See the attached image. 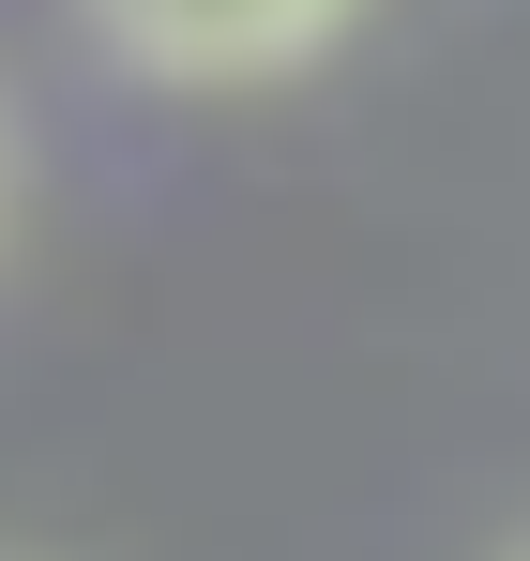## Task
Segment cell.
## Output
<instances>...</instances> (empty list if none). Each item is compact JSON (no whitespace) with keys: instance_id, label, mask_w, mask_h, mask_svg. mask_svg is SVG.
<instances>
[{"instance_id":"3","label":"cell","mask_w":530,"mask_h":561,"mask_svg":"<svg viewBox=\"0 0 530 561\" xmlns=\"http://www.w3.org/2000/svg\"><path fill=\"white\" fill-rule=\"evenodd\" d=\"M0 561H31V547H0Z\"/></svg>"},{"instance_id":"1","label":"cell","mask_w":530,"mask_h":561,"mask_svg":"<svg viewBox=\"0 0 530 561\" xmlns=\"http://www.w3.org/2000/svg\"><path fill=\"white\" fill-rule=\"evenodd\" d=\"M379 0H77V31L152 77V92H273L303 61H334Z\"/></svg>"},{"instance_id":"4","label":"cell","mask_w":530,"mask_h":561,"mask_svg":"<svg viewBox=\"0 0 530 561\" xmlns=\"http://www.w3.org/2000/svg\"><path fill=\"white\" fill-rule=\"evenodd\" d=\"M500 561H530V547H500Z\"/></svg>"},{"instance_id":"2","label":"cell","mask_w":530,"mask_h":561,"mask_svg":"<svg viewBox=\"0 0 530 561\" xmlns=\"http://www.w3.org/2000/svg\"><path fill=\"white\" fill-rule=\"evenodd\" d=\"M15 183H31V137H15V106H0V228H15Z\"/></svg>"}]
</instances>
